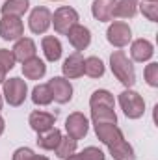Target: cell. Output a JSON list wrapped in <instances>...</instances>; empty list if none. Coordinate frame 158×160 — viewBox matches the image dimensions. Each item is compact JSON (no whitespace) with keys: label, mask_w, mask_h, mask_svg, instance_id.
Segmentation results:
<instances>
[{"label":"cell","mask_w":158,"mask_h":160,"mask_svg":"<svg viewBox=\"0 0 158 160\" xmlns=\"http://www.w3.org/2000/svg\"><path fill=\"white\" fill-rule=\"evenodd\" d=\"M110 153H112V157L116 160H134V151H132V147L126 143V142H121L119 145L116 147H112L110 149Z\"/></svg>","instance_id":"27"},{"label":"cell","mask_w":158,"mask_h":160,"mask_svg":"<svg viewBox=\"0 0 158 160\" xmlns=\"http://www.w3.org/2000/svg\"><path fill=\"white\" fill-rule=\"evenodd\" d=\"M145 80L149 86L156 88L158 86V63H149L145 67Z\"/></svg>","instance_id":"29"},{"label":"cell","mask_w":158,"mask_h":160,"mask_svg":"<svg viewBox=\"0 0 158 160\" xmlns=\"http://www.w3.org/2000/svg\"><path fill=\"white\" fill-rule=\"evenodd\" d=\"M48 88L52 93V101H56L60 104H65L73 99V86L69 84V80L56 77L48 82Z\"/></svg>","instance_id":"7"},{"label":"cell","mask_w":158,"mask_h":160,"mask_svg":"<svg viewBox=\"0 0 158 160\" xmlns=\"http://www.w3.org/2000/svg\"><path fill=\"white\" fill-rule=\"evenodd\" d=\"M153 54H155V48L147 39H136L130 47V56L134 62H147L153 58Z\"/></svg>","instance_id":"15"},{"label":"cell","mask_w":158,"mask_h":160,"mask_svg":"<svg viewBox=\"0 0 158 160\" xmlns=\"http://www.w3.org/2000/svg\"><path fill=\"white\" fill-rule=\"evenodd\" d=\"M30 0H7L2 6V15H11V17H21L28 11Z\"/></svg>","instance_id":"21"},{"label":"cell","mask_w":158,"mask_h":160,"mask_svg":"<svg viewBox=\"0 0 158 160\" xmlns=\"http://www.w3.org/2000/svg\"><path fill=\"white\" fill-rule=\"evenodd\" d=\"M54 123H56V116H54V114H48V112L36 110V112H32V116H30V127H32L37 134L54 128Z\"/></svg>","instance_id":"12"},{"label":"cell","mask_w":158,"mask_h":160,"mask_svg":"<svg viewBox=\"0 0 158 160\" xmlns=\"http://www.w3.org/2000/svg\"><path fill=\"white\" fill-rule=\"evenodd\" d=\"M32 101H34L36 104H39V106H47V104L52 102V93H50L48 84H39V86L34 88V91H32Z\"/></svg>","instance_id":"24"},{"label":"cell","mask_w":158,"mask_h":160,"mask_svg":"<svg viewBox=\"0 0 158 160\" xmlns=\"http://www.w3.org/2000/svg\"><path fill=\"white\" fill-rule=\"evenodd\" d=\"M22 73H24V77L28 80H39L45 77V73H47V65H45V62L39 60V58H30V60H26L24 62V65H22Z\"/></svg>","instance_id":"16"},{"label":"cell","mask_w":158,"mask_h":160,"mask_svg":"<svg viewBox=\"0 0 158 160\" xmlns=\"http://www.w3.org/2000/svg\"><path fill=\"white\" fill-rule=\"evenodd\" d=\"M84 73L91 78H99L104 75V63L95 58V56H89L87 60H84Z\"/></svg>","instance_id":"23"},{"label":"cell","mask_w":158,"mask_h":160,"mask_svg":"<svg viewBox=\"0 0 158 160\" xmlns=\"http://www.w3.org/2000/svg\"><path fill=\"white\" fill-rule=\"evenodd\" d=\"M54 151H56L58 158H67V157L75 155V151H77V140H73L69 136L67 138H62L60 143H58V147Z\"/></svg>","instance_id":"26"},{"label":"cell","mask_w":158,"mask_h":160,"mask_svg":"<svg viewBox=\"0 0 158 160\" xmlns=\"http://www.w3.org/2000/svg\"><path fill=\"white\" fill-rule=\"evenodd\" d=\"M110 63H112V73L116 75V78L130 88L134 82H136V71H134V65L132 62L126 58V54L123 50H116L112 56H110Z\"/></svg>","instance_id":"1"},{"label":"cell","mask_w":158,"mask_h":160,"mask_svg":"<svg viewBox=\"0 0 158 160\" xmlns=\"http://www.w3.org/2000/svg\"><path fill=\"white\" fill-rule=\"evenodd\" d=\"M0 36L6 41L19 39L22 36V21H21V17L2 15V19H0Z\"/></svg>","instance_id":"6"},{"label":"cell","mask_w":158,"mask_h":160,"mask_svg":"<svg viewBox=\"0 0 158 160\" xmlns=\"http://www.w3.org/2000/svg\"><path fill=\"white\" fill-rule=\"evenodd\" d=\"M0 110H2V95H0Z\"/></svg>","instance_id":"36"},{"label":"cell","mask_w":158,"mask_h":160,"mask_svg":"<svg viewBox=\"0 0 158 160\" xmlns=\"http://www.w3.org/2000/svg\"><path fill=\"white\" fill-rule=\"evenodd\" d=\"M2 132H4V119L0 118V134H2Z\"/></svg>","instance_id":"35"},{"label":"cell","mask_w":158,"mask_h":160,"mask_svg":"<svg viewBox=\"0 0 158 160\" xmlns=\"http://www.w3.org/2000/svg\"><path fill=\"white\" fill-rule=\"evenodd\" d=\"M119 104H121L125 116L130 118V119H138L145 112V102H143L141 95L132 91V89H126L119 95Z\"/></svg>","instance_id":"2"},{"label":"cell","mask_w":158,"mask_h":160,"mask_svg":"<svg viewBox=\"0 0 158 160\" xmlns=\"http://www.w3.org/2000/svg\"><path fill=\"white\" fill-rule=\"evenodd\" d=\"M13 56H15V62H26V60H30V58H34L36 56V43L30 39V38H22V39H19L15 43V47H13Z\"/></svg>","instance_id":"13"},{"label":"cell","mask_w":158,"mask_h":160,"mask_svg":"<svg viewBox=\"0 0 158 160\" xmlns=\"http://www.w3.org/2000/svg\"><path fill=\"white\" fill-rule=\"evenodd\" d=\"M147 2H156V0H147Z\"/></svg>","instance_id":"37"},{"label":"cell","mask_w":158,"mask_h":160,"mask_svg":"<svg viewBox=\"0 0 158 160\" xmlns=\"http://www.w3.org/2000/svg\"><path fill=\"white\" fill-rule=\"evenodd\" d=\"M50 21L54 22V30L58 34H67L75 24H78V13L69 6H62L56 9L54 17Z\"/></svg>","instance_id":"3"},{"label":"cell","mask_w":158,"mask_h":160,"mask_svg":"<svg viewBox=\"0 0 158 160\" xmlns=\"http://www.w3.org/2000/svg\"><path fill=\"white\" fill-rule=\"evenodd\" d=\"M62 69H63V75L67 78H78V77H82L84 75V58H82V54L80 52L71 54L63 62Z\"/></svg>","instance_id":"14"},{"label":"cell","mask_w":158,"mask_h":160,"mask_svg":"<svg viewBox=\"0 0 158 160\" xmlns=\"http://www.w3.org/2000/svg\"><path fill=\"white\" fill-rule=\"evenodd\" d=\"M13 160H41V157L39 155H34L32 149H28V147H21V149L15 151Z\"/></svg>","instance_id":"32"},{"label":"cell","mask_w":158,"mask_h":160,"mask_svg":"<svg viewBox=\"0 0 158 160\" xmlns=\"http://www.w3.org/2000/svg\"><path fill=\"white\" fill-rule=\"evenodd\" d=\"M114 0H95L93 6H91V13L95 19L106 22V21H112V11H114Z\"/></svg>","instance_id":"17"},{"label":"cell","mask_w":158,"mask_h":160,"mask_svg":"<svg viewBox=\"0 0 158 160\" xmlns=\"http://www.w3.org/2000/svg\"><path fill=\"white\" fill-rule=\"evenodd\" d=\"M50 11L47 8H36L32 13H30V19H28V26L34 34H45L50 26Z\"/></svg>","instance_id":"10"},{"label":"cell","mask_w":158,"mask_h":160,"mask_svg":"<svg viewBox=\"0 0 158 160\" xmlns=\"http://www.w3.org/2000/svg\"><path fill=\"white\" fill-rule=\"evenodd\" d=\"M0 63H2L7 71L13 69V65H15V56H13V52L7 50V48H0Z\"/></svg>","instance_id":"31"},{"label":"cell","mask_w":158,"mask_h":160,"mask_svg":"<svg viewBox=\"0 0 158 160\" xmlns=\"http://www.w3.org/2000/svg\"><path fill=\"white\" fill-rule=\"evenodd\" d=\"M138 11V0H119L114 4L112 17L117 19H132Z\"/></svg>","instance_id":"18"},{"label":"cell","mask_w":158,"mask_h":160,"mask_svg":"<svg viewBox=\"0 0 158 160\" xmlns=\"http://www.w3.org/2000/svg\"><path fill=\"white\" fill-rule=\"evenodd\" d=\"M106 36H108V41H110L114 47L121 48V47L128 45V41H130V38H132V32H130V28H128L126 22H123V21H116L114 24H110Z\"/></svg>","instance_id":"8"},{"label":"cell","mask_w":158,"mask_h":160,"mask_svg":"<svg viewBox=\"0 0 158 160\" xmlns=\"http://www.w3.org/2000/svg\"><path fill=\"white\" fill-rule=\"evenodd\" d=\"M6 73H7V69H6V67H4V65L0 63V84H2L4 80H6Z\"/></svg>","instance_id":"33"},{"label":"cell","mask_w":158,"mask_h":160,"mask_svg":"<svg viewBox=\"0 0 158 160\" xmlns=\"http://www.w3.org/2000/svg\"><path fill=\"white\" fill-rule=\"evenodd\" d=\"M95 132L99 136V140L102 143H106L110 149L119 145L121 142H125L123 138V132L116 127V123H97L95 125Z\"/></svg>","instance_id":"5"},{"label":"cell","mask_w":158,"mask_h":160,"mask_svg":"<svg viewBox=\"0 0 158 160\" xmlns=\"http://www.w3.org/2000/svg\"><path fill=\"white\" fill-rule=\"evenodd\" d=\"M65 160H80V157L78 155H71V157H67Z\"/></svg>","instance_id":"34"},{"label":"cell","mask_w":158,"mask_h":160,"mask_svg":"<svg viewBox=\"0 0 158 160\" xmlns=\"http://www.w3.org/2000/svg\"><path fill=\"white\" fill-rule=\"evenodd\" d=\"M141 13L149 19V21H153V22H156V19H158V2H143L141 6Z\"/></svg>","instance_id":"28"},{"label":"cell","mask_w":158,"mask_h":160,"mask_svg":"<svg viewBox=\"0 0 158 160\" xmlns=\"http://www.w3.org/2000/svg\"><path fill=\"white\" fill-rule=\"evenodd\" d=\"M89 104H91V108H114V106H116L112 93L106 91V89L95 91V93L91 95V99H89Z\"/></svg>","instance_id":"22"},{"label":"cell","mask_w":158,"mask_h":160,"mask_svg":"<svg viewBox=\"0 0 158 160\" xmlns=\"http://www.w3.org/2000/svg\"><path fill=\"white\" fill-rule=\"evenodd\" d=\"M43 52H45V58L48 62H58L62 58V43L60 39L52 38V36H47L43 38Z\"/></svg>","instance_id":"19"},{"label":"cell","mask_w":158,"mask_h":160,"mask_svg":"<svg viewBox=\"0 0 158 160\" xmlns=\"http://www.w3.org/2000/svg\"><path fill=\"white\" fill-rule=\"evenodd\" d=\"M80 160H104V153L97 147H87L78 155Z\"/></svg>","instance_id":"30"},{"label":"cell","mask_w":158,"mask_h":160,"mask_svg":"<svg viewBox=\"0 0 158 160\" xmlns=\"http://www.w3.org/2000/svg\"><path fill=\"white\" fill-rule=\"evenodd\" d=\"M65 36L69 38V43H71L78 52L84 50V48H87L89 43H91V32H89L86 26H82V24H75Z\"/></svg>","instance_id":"11"},{"label":"cell","mask_w":158,"mask_h":160,"mask_svg":"<svg viewBox=\"0 0 158 160\" xmlns=\"http://www.w3.org/2000/svg\"><path fill=\"white\" fill-rule=\"evenodd\" d=\"M26 93H28V88H26L24 80L21 78L4 80V97L11 106H21L26 99Z\"/></svg>","instance_id":"4"},{"label":"cell","mask_w":158,"mask_h":160,"mask_svg":"<svg viewBox=\"0 0 158 160\" xmlns=\"http://www.w3.org/2000/svg\"><path fill=\"white\" fill-rule=\"evenodd\" d=\"M60 140H62V132H60L58 128H50V130L39 134L37 145H39L41 149H48V151H50V149H56V147H58Z\"/></svg>","instance_id":"20"},{"label":"cell","mask_w":158,"mask_h":160,"mask_svg":"<svg viewBox=\"0 0 158 160\" xmlns=\"http://www.w3.org/2000/svg\"><path fill=\"white\" fill-rule=\"evenodd\" d=\"M65 128H67V136H69V138L80 140V138H84V136L87 134L89 125H87V119L84 118V114L75 112V114H71V116L67 118V121H65Z\"/></svg>","instance_id":"9"},{"label":"cell","mask_w":158,"mask_h":160,"mask_svg":"<svg viewBox=\"0 0 158 160\" xmlns=\"http://www.w3.org/2000/svg\"><path fill=\"white\" fill-rule=\"evenodd\" d=\"M91 118L93 123H116L117 116L114 112V108H91Z\"/></svg>","instance_id":"25"}]
</instances>
